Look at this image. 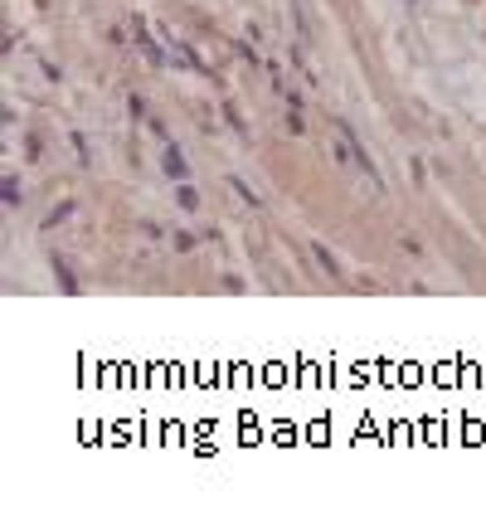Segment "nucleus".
Returning a JSON list of instances; mask_svg holds the SVG:
<instances>
[{
  "mask_svg": "<svg viewBox=\"0 0 486 511\" xmlns=\"http://www.w3.org/2000/svg\"><path fill=\"white\" fill-rule=\"evenodd\" d=\"M166 176H171V181H185V176H190V166H185V156H180L176 146H166Z\"/></svg>",
  "mask_w": 486,
  "mask_h": 511,
  "instance_id": "1",
  "label": "nucleus"
},
{
  "mask_svg": "<svg viewBox=\"0 0 486 511\" xmlns=\"http://www.w3.org/2000/svg\"><path fill=\"white\" fill-rule=\"evenodd\" d=\"M54 278H59V288H64V293H78V278L69 273V263H64V258H54Z\"/></svg>",
  "mask_w": 486,
  "mask_h": 511,
  "instance_id": "2",
  "label": "nucleus"
},
{
  "mask_svg": "<svg viewBox=\"0 0 486 511\" xmlns=\"http://www.w3.org/2000/svg\"><path fill=\"white\" fill-rule=\"evenodd\" d=\"M311 248H316V258H321V268H326V273L336 278V273H341V263L331 258V248H326V244H311Z\"/></svg>",
  "mask_w": 486,
  "mask_h": 511,
  "instance_id": "3",
  "label": "nucleus"
},
{
  "mask_svg": "<svg viewBox=\"0 0 486 511\" xmlns=\"http://www.w3.org/2000/svg\"><path fill=\"white\" fill-rule=\"evenodd\" d=\"M176 200H180V209H199V195H194L190 186L180 181V190H176Z\"/></svg>",
  "mask_w": 486,
  "mask_h": 511,
  "instance_id": "4",
  "label": "nucleus"
},
{
  "mask_svg": "<svg viewBox=\"0 0 486 511\" xmlns=\"http://www.w3.org/2000/svg\"><path fill=\"white\" fill-rule=\"evenodd\" d=\"M5 204H10V209L20 204V190H15V176H5Z\"/></svg>",
  "mask_w": 486,
  "mask_h": 511,
  "instance_id": "5",
  "label": "nucleus"
},
{
  "mask_svg": "<svg viewBox=\"0 0 486 511\" xmlns=\"http://www.w3.org/2000/svg\"><path fill=\"white\" fill-rule=\"evenodd\" d=\"M408 5H413V0H408Z\"/></svg>",
  "mask_w": 486,
  "mask_h": 511,
  "instance_id": "6",
  "label": "nucleus"
}]
</instances>
